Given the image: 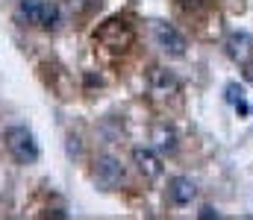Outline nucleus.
<instances>
[{
    "label": "nucleus",
    "instance_id": "f257e3e1",
    "mask_svg": "<svg viewBox=\"0 0 253 220\" xmlns=\"http://www.w3.org/2000/svg\"><path fill=\"white\" fill-rule=\"evenodd\" d=\"M6 150L12 153V158L18 164H33L39 158V144L36 135L27 126H9L6 129Z\"/></svg>",
    "mask_w": 253,
    "mask_h": 220
},
{
    "label": "nucleus",
    "instance_id": "f03ea898",
    "mask_svg": "<svg viewBox=\"0 0 253 220\" xmlns=\"http://www.w3.org/2000/svg\"><path fill=\"white\" fill-rule=\"evenodd\" d=\"M94 38L103 44V47H109V50H126L132 41H135V32H132V27L121 21V18H109L97 32H94Z\"/></svg>",
    "mask_w": 253,
    "mask_h": 220
},
{
    "label": "nucleus",
    "instance_id": "7ed1b4c3",
    "mask_svg": "<svg viewBox=\"0 0 253 220\" xmlns=\"http://www.w3.org/2000/svg\"><path fill=\"white\" fill-rule=\"evenodd\" d=\"M153 35H156V44H159L168 56H186L189 41H186V35H183L177 27H171V24H156V27H153Z\"/></svg>",
    "mask_w": 253,
    "mask_h": 220
},
{
    "label": "nucleus",
    "instance_id": "20e7f679",
    "mask_svg": "<svg viewBox=\"0 0 253 220\" xmlns=\"http://www.w3.org/2000/svg\"><path fill=\"white\" fill-rule=\"evenodd\" d=\"M94 176L103 188H118L124 182V164L115 156H100L94 161Z\"/></svg>",
    "mask_w": 253,
    "mask_h": 220
},
{
    "label": "nucleus",
    "instance_id": "39448f33",
    "mask_svg": "<svg viewBox=\"0 0 253 220\" xmlns=\"http://www.w3.org/2000/svg\"><path fill=\"white\" fill-rule=\"evenodd\" d=\"M147 88H150L153 97L162 100V97H171V94L180 91V79H177V73L168 71V68H153L147 73Z\"/></svg>",
    "mask_w": 253,
    "mask_h": 220
},
{
    "label": "nucleus",
    "instance_id": "423d86ee",
    "mask_svg": "<svg viewBox=\"0 0 253 220\" xmlns=\"http://www.w3.org/2000/svg\"><path fill=\"white\" fill-rule=\"evenodd\" d=\"M132 164L144 179H159L162 176V158L150 147H132Z\"/></svg>",
    "mask_w": 253,
    "mask_h": 220
},
{
    "label": "nucleus",
    "instance_id": "0eeeda50",
    "mask_svg": "<svg viewBox=\"0 0 253 220\" xmlns=\"http://www.w3.org/2000/svg\"><path fill=\"white\" fill-rule=\"evenodd\" d=\"M194 194H197V185L191 182L189 176H174L168 182V200L174 206H189L191 200H194Z\"/></svg>",
    "mask_w": 253,
    "mask_h": 220
},
{
    "label": "nucleus",
    "instance_id": "6e6552de",
    "mask_svg": "<svg viewBox=\"0 0 253 220\" xmlns=\"http://www.w3.org/2000/svg\"><path fill=\"white\" fill-rule=\"evenodd\" d=\"M251 50H253V38L248 32H233V35L227 38V53H230L233 59L245 62V59L251 56Z\"/></svg>",
    "mask_w": 253,
    "mask_h": 220
},
{
    "label": "nucleus",
    "instance_id": "1a4fd4ad",
    "mask_svg": "<svg viewBox=\"0 0 253 220\" xmlns=\"http://www.w3.org/2000/svg\"><path fill=\"white\" fill-rule=\"evenodd\" d=\"M153 144L159 147L162 153H174L177 150V132L168 126H156L153 129Z\"/></svg>",
    "mask_w": 253,
    "mask_h": 220
},
{
    "label": "nucleus",
    "instance_id": "9d476101",
    "mask_svg": "<svg viewBox=\"0 0 253 220\" xmlns=\"http://www.w3.org/2000/svg\"><path fill=\"white\" fill-rule=\"evenodd\" d=\"M42 6H44V0H21V3H18V15H21L27 24H36V27H39Z\"/></svg>",
    "mask_w": 253,
    "mask_h": 220
},
{
    "label": "nucleus",
    "instance_id": "9b49d317",
    "mask_svg": "<svg viewBox=\"0 0 253 220\" xmlns=\"http://www.w3.org/2000/svg\"><path fill=\"white\" fill-rule=\"evenodd\" d=\"M59 24V6L53 3V0H44V6H42V18H39V27L42 30H53Z\"/></svg>",
    "mask_w": 253,
    "mask_h": 220
},
{
    "label": "nucleus",
    "instance_id": "f8f14e48",
    "mask_svg": "<svg viewBox=\"0 0 253 220\" xmlns=\"http://www.w3.org/2000/svg\"><path fill=\"white\" fill-rule=\"evenodd\" d=\"M65 3H68V9H71V12H77V15L91 12V9L97 6V0H65Z\"/></svg>",
    "mask_w": 253,
    "mask_h": 220
},
{
    "label": "nucleus",
    "instance_id": "ddd939ff",
    "mask_svg": "<svg viewBox=\"0 0 253 220\" xmlns=\"http://www.w3.org/2000/svg\"><path fill=\"white\" fill-rule=\"evenodd\" d=\"M227 100L239 106V103H245V91H242V88H239L236 82H230V85H227Z\"/></svg>",
    "mask_w": 253,
    "mask_h": 220
},
{
    "label": "nucleus",
    "instance_id": "4468645a",
    "mask_svg": "<svg viewBox=\"0 0 253 220\" xmlns=\"http://www.w3.org/2000/svg\"><path fill=\"white\" fill-rule=\"evenodd\" d=\"M212 218H221V212L212 209V206H203V209H200V220H212Z\"/></svg>",
    "mask_w": 253,
    "mask_h": 220
},
{
    "label": "nucleus",
    "instance_id": "2eb2a0df",
    "mask_svg": "<svg viewBox=\"0 0 253 220\" xmlns=\"http://www.w3.org/2000/svg\"><path fill=\"white\" fill-rule=\"evenodd\" d=\"M245 79L253 85V62H248V65H245Z\"/></svg>",
    "mask_w": 253,
    "mask_h": 220
}]
</instances>
